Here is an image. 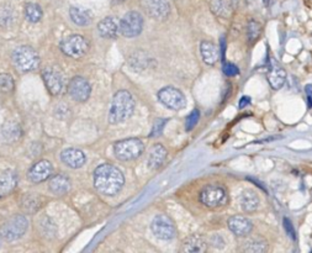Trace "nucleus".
Segmentation results:
<instances>
[{
	"instance_id": "nucleus-41",
	"label": "nucleus",
	"mask_w": 312,
	"mask_h": 253,
	"mask_svg": "<svg viewBox=\"0 0 312 253\" xmlns=\"http://www.w3.org/2000/svg\"><path fill=\"white\" fill-rule=\"evenodd\" d=\"M0 246H2V236H0Z\"/></svg>"
},
{
	"instance_id": "nucleus-11",
	"label": "nucleus",
	"mask_w": 312,
	"mask_h": 253,
	"mask_svg": "<svg viewBox=\"0 0 312 253\" xmlns=\"http://www.w3.org/2000/svg\"><path fill=\"white\" fill-rule=\"evenodd\" d=\"M142 9L149 18L163 21L171 14V5L168 0H141Z\"/></svg>"
},
{
	"instance_id": "nucleus-28",
	"label": "nucleus",
	"mask_w": 312,
	"mask_h": 253,
	"mask_svg": "<svg viewBox=\"0 0 312 253\" xmlns=\"http://www.w3.org/2000/svg\"><path fill=\"white\" fill-rule=\"evenodd\" d=\"M128 63H130L131 68L136 69V71H143L149 66V58L146 53L138 51V52H134L133 55H131Z\"/></svg>"
},
{
	"instance_id": "nucleus-20",
	"label": "nucleus",
	"mask_w": 312,
	"mask_h": 253,
	"mask_svg": "<svg viewBox=\"0 0 312 253\" xmlns=\"http://www.w3.org/2000/svg\"><path fill=\"white\" fill-rule=\"evenodd\" d=\"M48 188L55 195H64L71 189V180L64 174H57L51 178Z\"/></svg>"
},
{
	"instance_id": "nucleus-21",
	"label": "nucleus",
	"mask_w": 312,
	"mask_h": 253,
	"mask_svg": "<svg viewBox=\"0 0 312 253\" xmlns=\"http://www.w3.org/2000/svg\"><path fill=\"white\" fill-rule=\"evenodd\" d=\"M2 135L8 142L18 141L23 136V130H21L20 123L13 120L5 121L2 126Z\"/></svg>"
},
{
	"instance_id": "nucleus-15",
	"label": "nucleus",
	"mask_w": 312,
	"mask_h": 253,
	"mask_svg": "<svg viewBox=\"0 0 312 253\" xmlns=\"http://www.w3.org/2000/svg\"><path fill=\"white\" fill-rule=\"evenodd\" d=\"M61 160L67 167L73 169L82 168V167L85 164V162H87L85 153L78 149H67L62 151Z\"/></svg>"
},
{
	"instance_id": "nucleus-29",
	"label": "nucleus",
	"mask_w": 312,
	"mask_h": 253,
	"mask_svg": "<svg viewBox=\"0 0 312 253\" xmlns=\"http://www.w3.org/2000/svg\"><path fill=\"white\" fill-rule=\"evenodd\" d=\"M25 16L26 19H28V21H30L32 24H36L42 19L44 12H42L41 7H40L39 4L28 3V4L25 5Z\"/></svg>"
},
{
	"instance_id": "nucleus-23",
	"label": "nucleus",
	"mask_w": 312,
	"mask_h": 253,
	"mask_svg": "<svg viewBox=\"0 0 312 253\" xmlns=\"http://www.w3.org/2000/svg\"><path fill=\"white\" fill-rule=\"evenodd\" d=\"M200 53L203 57L204 62L209 66L215 64L219 60V50L212 42L210 41H203L200 44Z\"/></svg>"
},
{
	"instance_id": "nucleus-32",
	"label": "nucleus",
	"mask_w": 312,
	"mask_h": 253,
	"mask_svg": "<svg viewBox=\"0 0 312 253\" xmlns=\"http://www.w3.org/2000/svg\"><path fill=\"white\" fill-rule=\"evenodd\" d=\"M23 208L25 211H28V212L37 211L40 208L39 198L35 195H31V194L26 195L23 200Z\"/></svg>"
},
{
	"instance_id": "nucleus-27",
	"label": "nucleus",
	"mask_w": 312,
	"mask_h": 253,
	"mask_svg": "<svg viewBox=\"0 0 312 253\" xmlns=\"http://www.w3.org/2000/svg\"><path fill=\"white\" fill-rule=\"evenodd\" d=\"M211 10L217 16L230 18L233 13V5L231 0H212Z\"/></svg>"
},
{
	"instance_id": "nucleus-30",
	"label": "nucleus",
	"mask_w": 312,
	"mask_h": 253,
	"mask_svg": "<svg viewBox=\"0 0 312 253\" xmlns=\"http://www.w3.org/2000/svg\"><path fill=\"white\" fill-rule=\"evenodd\" d=\"M15 19V13L12 5L4 4L0 5V25L9 26L12 25Z\"/></svg>"
},
{
	"instance_id": "nucleus-37",
	"label": "nucleus",
	"mask_w": 312,
	"mask_h": 253,
	"mask_svg": "<svg viewBox=\"0 0 312 253\" xmlns=\"http://www.w3.org/2000/svg\"><path fill=\"white\" fill-rule=\"evenodd\" d=\"M248 30H249V39H255V37L258 36V34H259L260 26L258 25L257 23H254V21H253V23L249 24Z\"/></svg>"
},
{
	"instance_id": "nucleus-26",
	"label": "nucleus",
	"mask_w": 312,
	"mask_h": 253,
	"mask_svg": "<svg viewBox=\"0 0 312 253\" xmlns=\"http://www.w3.org/2000/svg\"><path fill=\"white\" fill-rule=\"evenodd\" d=\"M259 206V198L251 189H247L241 195V208L246 212H253Z\"/></svg>"
},
{
	"instance_id": "nucleus-12",
	"label": "nucleus",
	"mask_w": 312,
	"mask_h": 253,
	"mask_svg": "<svg viewBox=\"0 0 312 253\" xmlns=\"http://www.w3.org/2000/svg\"><path fill=\"white\" fill-rule=\"evenodd\" d=\"M91 93V85L85 78L83 77H74L69 82L68 85V94L71 98L79 103H84L89 99Z\"/></svg>"
},
{
	"instance_id": "nucleus-42",
	"label": "nucleus",
	"mask_w": 312,
	"mask_h": 253,
	"mask_svg": "<svg viewBox=\"0 0 312 253\" xmlns=\"http://www.w3.org/2000/svg\"><path fill=\"white\" fill-rule=\"evenodd\" d=\"M120 2H121V0H120Z\"/></svg>"
},
{
	"instance_id": "nucleus-34",
	"label": "nucleus",
	"mask_w": 312,
	"mask_h": 253,
	"mask_svg": "<svg viewBox=\"0 0 312 253\" xmlns=\"http://www.w3.org/2000/svg\"><path fill=\"white\" fill-rule=\"evenodd\" d=\"M199 117H200V111H199V110H194L192 114L187 117V121H185V129H187L188 131L192 130L194 126L198 123Z\"/></svg>"
},
{
	"instance_id": "nucleus-7",
	"label": "nucleus",
	"mask_w": 312,
	"mask_h": 253,
	"mask_svg": "<svg viewBox=\"0 0 312 253\" xmlns=\"http://www.w3.org/2000/svg\"><path fill=\"white\" fill-rule=\"evenodd\" d=\"M143 30V18L137 12H128L120 21L119 32L126 39L138 36Z\"/></svg>"
},
{
	"instance_id": "nucleus-4",
	"label": "nucleus",
	"mask_w": 312,
	"mask_h": 253,
	"mask_svg": "<svg viewBox=\"0 0 312 253\" xmlns=\"http://www.w3.org/2000/svg\"><path fill=\"white\" fill-rule=\"evenodd\" d=\"M144 145L139 139H126L114 145L115 157L122 162L133 161L143 153Z\"/></svg>"
},
{
	"instance_id": "nucleus-39",
	"label": "nucleus",
	"mask_w": 312,
	"mask_h": 253,
	"mask_svg": "<svg viewBox=\"0 0 312 253\" xmlns=\"http://www.w3.org/2000/svg\"><path fill=\"white\" fill-rule=\"evenodd\" d=\"M249 103H251V99L248 98V96H243V98L241 99V100H239V107H244V106H247V105H248Z\"/></svg>"
},
{
	"instance_id": "nucleus-16",
	"label": "nucleus",
	"mask_w": 312,
	"mask_h": 253,
	"mask_svg": "<svg viewBox=\"0 0 312 253\" xmlns=\"http://www.w3.org/2000/svg\"><path fill=\"white\" fill-rule=\"evenodd\" d=\"M228 228L232 231V233H235L236 236H247L251 233L253 225L252 221L249 219H247L246 216H242V215H236L228 219Z\"/></svg>"
},
{
	"instance_id": "nucleus-3",
	"label": "nucleus",
	"mask_w": 312,
	"mask_h": 253,
	"mask_svg": "<svg viewBox=\"0 0 312 253\" xmlns=\"http://www.w3.org/2000/svg\"><path fill=\"white\" fill-rule=\"evenodd\" d=\"M13 62L18 71L28 73L39 68L41 61L36 50H34L30 46H20L15 48L13 52Z\"/></svg>"
},
{
	"instance_id": "nucleus-40",
	"label": "nucleus",
	"mask_w": 312,
	"mask_h": 253,
	"mask_svg": "<svg viewBox=\"0 0 312 253\" xmlns=\"http://www.w3.org/2000/svg\"><path fill=\"white\" fill-rule=\"evenodd\" d=\"M264 3H265V4H268V3H269V0H264Z\"/></svg>"
},
{
	"instance_id": "nucleus-35",
	"label": "nucleus",
	"mask_w": 312,
	"mask_h": 253,
	"mask_svg": "<svg viewBox=\"0 0 312 253\" xmlns=\"http://www.w3.org/2000/svg\"><path fill=\"white\" fill-rule=\"evenodd\" d=\"M167 123V120L166 119H157L154 121V125H153V129H152V133H150L149 136H160L161 134H162L164 126H166Z\"/></svg>"
},
{
	"instance_id": "nucleus-19",
	"label": "nucleus",
	"mask_w": 312,
	"mask_h": 253,
	"mask_svg": "<svg viewBox=\"0 0 312 253\" xmlns=\"http://www.w3.org/2000/svg\"><path fill=\"white\" fill-rule=\"evenodd\" d=\"M208 248L206 239L200 235H192L183 242L182 249L187 253H203Z\"/></svg>"
},
{
	"instance_id": "nucleus-1",
	"label": "nucleus",
	"mask_w": 312,
	"mask_h": 253,
	"mask_svg": "<svg viewBox=\"0 0 312 253\" xmlns=\"http://www.w3.org/2000/svg\"><path fill=\"white\" fill-rule=\"evenodd\" d=\"M94 187L100 194L114 196L122 189L125 184V177L117 167L105 163L95 169L93 176Z\"/></svg>"
},
{
	"instance_id": "nucleus-17",
	"label": "nucleus",
	"mask_w": 312,
	"mask_h": 253,
	"mask_svg": "<svg viewBox=\"0 0 312 253\" xmlns=\"http://www.w3.org/2000/svg\"><path fill=\"white\" fill-rule=\"evenodd\" d=\"M119 26L120 21L114 16H107V18L103 19L100 23L98 24V31L101 37L105 39H115L119 34Z\"/></svg>"
},
{
	"instance_id": "nucleus-9",
	"label": "nucleus",
	"mask_w": 312,
	"mask_h": 253,
	"mask_svg": "<svg viewBox=\"0 0 312 253\" xmlns=\"http://www.w3.org/2000/svg\"><path fill=\"white\" fill-rule=\"evenodd\" d=\"M158 100L171 110H182L187 105L184 94L174 87H166L158 93Z\"/></svg>"
},
{
	"instance_id": "nucleus-38",
	"label": "nucleus",
	"mask_w": 312,
	"mask_h": 253,
	"mask_svg": "<svg viewBox=\"0 0 312 253\" xmlns=\"http://www.w3.org/2000/svg\"><path fill=\"white\" fill-rule=\"evenodd\" d=\"M284 222H285V228H286L289 236H291L292 238H295V232H294V228H292V226H291V222H290L287 219H284Z\"/></svg>"
},
{
	"instance_id": "nucleus-24",
	"label": "nucleus",
	"mask_w": 312,
	"mask_h": 253,
	"mask_svg": "<svg viewBox=\"0 0 312 253\" xmlns=\"http://www.w3.org/2000/svg\"><path fill=\"white\" fill-rule=\"evenodd\" d=\"M72 21L78 26H88L91 23V13L80 7H72L69 9Z\"/></svg>"
},
{
	"instance_id": "nucleus-5",
	"label": "nucleus",
	"mask_w": 312,
	"mask_h": 253,
	"mask_svg": "<svg viewBox=\"0 0 312 253\" xmlns=\"http://www.w3.org/2000/svg\"><path fill=\"white\" fill-rule=\"evenodd\" d=\"M29 228V221L24 215H15L0 227V236L7 241H18Z\"/></svg>"
},
{
	"instance_id": "nucleus-8",
	"label": "nucleus",
	"mask_w": 312,
	"mask_h": 253,
	"mask_svg": "<svg viewBox=\"0 0 312 253\" xmlns=\"http://www.w3.org/2000/svg\"><path fill=\"white\" fill-rule=\"evenodd\" d=\"M150 230L155 237L163 239V241H169L177 236V230L173 221L171 217L164 214L154 216V219L150 222Z\"/></svg>"
},
{
	"instance_id": "nucleus-18",
	"label": "nucleus",
	"mask_w": 312,
	"mask_h": 253,
	"mask_svg": "<svg viewBox=\"0 0 312 253\" xmlns=\"http://www.w3.org/2000/svg\"><path fill=\"white\" fill-rule=\"evenodd\" d=\"M167 156H168V152H167L166 147L163 145H154L152 149L149 150L148 153V160H147V164H148L149 169H158L160 167H162L164 162L167 160Z\"/></svg>"
},
{
	"instance_id": "nucleus-14",
	"label": "nucleus",
	"mask_w": 312,
	"mask_h": 253,
	"mask_svg": "<svg viewBox=\"0 0 312 253\" xmlns=\"http://www.w3.org/2000/svg\"><path fill=\"white\" fill-rule=\"evenodd\" d=\"M53 167L51 162L42 160L35 163L28 173V178L32 183H42L52 176Z\"/></svg>"
},
{
	"instance_id": "nucleus-36",
	"label": "nucleus",
	"mask_w": 312,
	"mask_h": 253,
	"mask_svg": "<svg viewBox=\"0 0 312 253\" xmlns=\"http://www.w3.org/2000/svg\"><path fill=\"white\" fill-rule=\"evenodd\" d=\"M238 68L232 63H225L223 66V73L228 77H233V75H237L238 74Z\"/></svg>"
},
{
	"instance_id": "nucleus-10",
	"label": "nucleus",
	"mask_w": 312,
	"mask_h": 253,
	"mask_svg": "<svg viewBox=\"0 0 312 253\" xmlns=\"http://www.w3.org/2000/svg\"><path fill=\"white\" fill-rule=\"evenodd\" d=\"M200 201L208 208H217L227 201L226 190L220 185H208L200 194Z\"/></svg>"
},
{
	"instance_id": "nucleus-2",
	"label": "nucleus",
	"mask_w": 312,
	"mask_h": 253,
	"mask_svg": "<svg viewBox=\"0 0 312 253\" xmlns=\"http://www.w3.org/2000/svg\"><path fill=\"white\" fill-rule=\"evenodd\" d=\"M134 99L127 90H119L114 95L111 101V107L109 112V122L116 123L123 122L130 119L134 111Z\"/></svg>"
},
{
	"instance_id": "nucleus-13",
	"label": "nucleus",
	"mask_w": 312,
	"mask_h": 253,
	"mask_svg": "<svg viewBox=\"0 0 312 253\" xmlns=\"http://www.w3.org/2000/svg\"><path fill=\"white\" fill-rule=\"evenodd\" d=\"M42 78H44V82L48 91L55 96L60 95L64 85L63 75H62L61 72L55 68H46L42 72Z\"/></svg>"
},
{
	"instance_id": "nucleus-31",
	"label": "nucleus",
	"mask_w": 312,
	"mask_h": 253,
	"mask_svg": "<svg viewBox=\"0 0 312 253\" xmlns=\"http://www.w3.org/2000/svg\"><path fill=\"white\" fill-rule=\"evenodd\" d=\"M268 244L262 239H252V241L247 242L244 251L248 253H264L267 252Z\"/></svg>"
},
{
	"instance_id": "nucleus-25",
	"label": "nucleus",
	"mask_w": 312,
	"mask_h": 253,
	"mask_svg": "<svg viewBox=\"0 0 312 253\" xmlns=\"http://www.w3.org/2000/svg\"><path fill=\"white\" fill-rule=\"evenodd\" d=\"M285 80H286V73H285L284 69L279 67L278 64L271 66L270 72L268 73V82L270 87L273 89H280L285 84Z\"/></svg>"
},
{
	"instance_id": "nucleus-22",
	"label": "nucleus",
	"mask_w": 312,
	"mask_h": 253,
	"mask_svg": "<svg viewBox=\"0 0 312 253\" xmlns=\"http://www.w3.org/2000/svg\"><path fill=\"white\" fill-rule=\"evenodd\" d=\"M18 185V174L12 169L0 173V193L7 194L13 192Z\"/></svg>"
},
{
	"instance_id": "nucleus-6",
	"label": "nucleus",
	"mask_w": 312,
	"mask_h": 253,
	"mask_svg": "<svg viewBox=\"0 0 312 253\" xmlns=\"http://www.w3.org/2000/svg\"><path fill=\"white\" fill-rule=\"evenodd\" d=\"M61 50L72 58H82L89 50V42L82 35H71L61 42Z\"/></svg>"
},
{
	"instance_id": "nucleus-33",
	"label": "nucleus",
	"mask_w": 312,
	"mask_h": 253,
	"mask_svg": "<svg viewBox=\"0 0 312 253\" xmlns=\"http://www.w3.org/2000/svg\"><path fill=\"white\" fill-rule=\"evenodd\" d=\"M14 87L15 82L12 75L9 73H0V90L9 93V91L14 89Z\"/></svg>"
}]
</instances>
